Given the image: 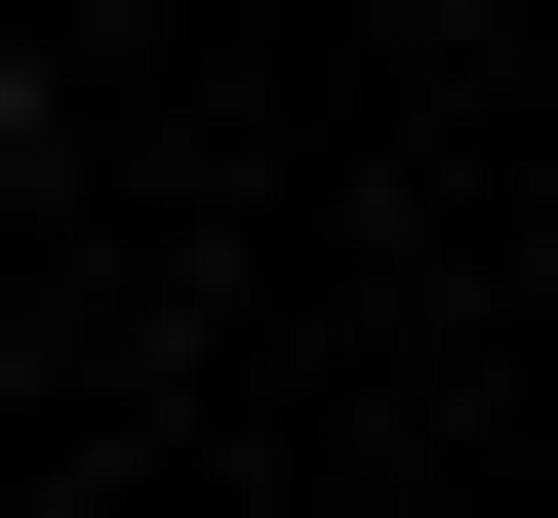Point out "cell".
Instances as JSON below:
<instances>
[]
</instances>
